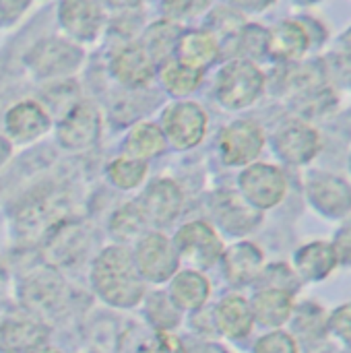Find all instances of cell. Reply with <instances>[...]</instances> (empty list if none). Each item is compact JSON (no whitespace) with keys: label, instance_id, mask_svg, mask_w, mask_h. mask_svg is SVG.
Segmentation results:
<instances>
[{"label":"cell","instance_id":"cell-1","mask_svg":"<svg viewBox=\"0 0 351 353\" xmlns=\"http://www.w3.org/2000/svg\"><path fill=\"white\" fill-rule=\"evenodd\" d=\"M93 279L99 294L112 304L128 306L137 302L143 292V285L137 277L134 259L120 246L108 248L97 259Z\"/></svg>","mask_w":351,"mask_h":353},{"label":"cell","instance_id":"cell-2","mask_svg":"<svg viewBox=\"0 0 351 353\" xmlns=\"http://www.w3.org/2000/svg\"><path fill=\"white\" fill-rule=\"evenodd\" d=\"M265 85L263 72L250 60H234L217 77V97L230 110H242L257 101Z\"/></svg>","mask_w":351,"mask_h":353},{"label":"cell","instance_id":"cell-3","mask_svg":"<svg viewBox=\"0 0 351 353\" xmlns=\"http://www.w3.org/2000/svg\"><path fill=\"white\" fill-rule=\"evenodd\" d=\"M240 190L254 209H271L279 205L288 192L283 172L269 163H252L240 176Z\"/></svg>","mask_w":351,"mask_h":353},{"label":"cell","instance_id":"cell-4","mask_svg":"<svg viewBox=\"0 0 351 353\" xmlns=\"http://www.w3.org/2000/svg\"><path fill=\"white\" fill-rule=\"evenodd\" d=\"M207 128V114L201 105L192 101L174 103L163 112V130L166 139L174 143L178 149L194 147Z\"/></svg>","mask_w":351,"mask_h":353},{"label":"cell","instance_id":"cell-5","mask_svg":"<svg viewBox=\"0 0 351 353\" xmlns=\"http://www.w3.org/2000/svg\"><path fill=\"white\" fill-rule=\"evenodd\" d=\"M263 128L252 120H238L223 128L219 139L221 157L230 165H246L263 151Z\"/></svg>","mask_w":351,"mask_h":353},{"label":"cell","instance_id":"cell-6","mask_svg":"<svg viewBox=\"0 0 351 353\" xmlns=\"http://www.w3.org/2000/svg\"><path fill=\"white\" fill-rule=\"evenodd\" d=\"M273 147L283 161L302 165V163H308L319 153L321 137L306 122L290 120L277 130V134L273 139Z\"/></svg>","mask_w":351,"mask_h":353},{"label":"cell","instance_id":"cell-7","mask_svg":"<svg viewBox=\"0 0 351 353\" xmlns=\"http://www.w3.org/2000/svg\"><path fill=\"white\" fill-rule=\"evenodd\" d=\"M81 60V50L62 39H43L27 56L29 66L41 77L68 74L74 68H79Z\"/></svg>","mask_w":351,"mask_h":353},{"label":"cell","instance_id":"cell-8","mask_svg":"<svg viewBox=\"0 0 351 353\" xmlns=\"http://www.w3.org/2000/svg\"><path fill=\"white\" fill-rule=\"evenodd\" d=\"M176 246L184 259L199 267H211L221 256V240L211 225L194 221L184 225L176 236Z\"/></svg>","mask_w":351,"mask_h":353},{"label":"cell","instance_id":"cell-9","mask_svg":"<svg viewBox=\"0 0 351 353\" xmlns=\"http://www.w3.org/2000/svg\"><path fill=\"white\" fill-rule=\"evenodd\" d=\"M306 190L310 203L327 217H343L351 211V186L333 174H314Z\"/></svg>","mask_w":351,"mask_h":353},{"label":"cell","instance_id":"cell-10","mask_svg":"<svg viewBox=\"0 0 351 353\" xmlns=\"http://www.w3.org/2000/svg\"><path fill=\"white\" fill-rule=\"evenodd\" d=\"M134 259L141 271L153 281H161L170 277L178 263L176 250L161 234H149L147 238H143Z\"/></svg>","mask_w":351,"mask_h":353},{"label":"cell","instance_id":"cell-11","mask_svg":"<svg viewBox=\"0 0 351 353\" xmlns=\"http://www.w3.org/2000/svg\"><path fill=\"white\" fill-rule=\"evenodd\" d=\"M99 134V116L89 103L74 105L60 124L58 137L64 147L83 149L89 147Z\"/></svg>","mask_w":351,"mask_h":353},{"label":"cell","instance_id":"cell-12","mask_svg":"<svg viewBox=\"0 0 351 353\" xmlns=\"http://www.w3.org/2000/svg\"><path fill=\"white\" fill-rule=\"evenodd\" d=\"M60 23L74 39L91 41L101 27V12L91 0H62Z\"/></svg>","mask_w":351,"mask_h":353},{"label":"cell","instance_id":"cell-13","mask_svg":"<svg viewBox=\"0 0 351 353\" xmlns=\"http://www.w3.org/2000/svg\"><path fill=\"white\" fill-rule=\"evenodd\" d=\"M180 205H182V199H180V190L176 188V184L168 180H159L145 192L143 205L139 209L147 221H153L155 225H166L178 217Z\"/></svg>","mask_w":351,"mask_h":353},{"label":"cell","instance_id":"cell-14","mask_svg":"<svg viewBox=\"0 0 351 353\" xmlns=\"http://www.w3.org/2000/svg\"><path fill=\"white\" fill-rule=\"evenodd\" d=\"M213 209L219 225L230 234H246L261 221V215L254 211V207L246 203V199L232 192L219 194Z\"/></svg>","mask_w":351,"mask_h":353},{"label":"cell","instance_id":"cell-15","mask_svg":"<svg viewBox=\"0 0 351 353\" xmlns=\"http://www.w3.org/2000/svg\"><path fill=\"white\" fill-rule=\"evenodd\" d=\"M310 33L300 21H283L269 33L267 52L281 60H296L306 54Z\"/></svg>","mask_w":351,"mask_h":353},{"label":"cell","instance_id":"cell-16","mask_svg":"<svg viewBox=\"0 0 351 353\" xmlns=\"http://www.w3.org/2000/svg\"><path fill=\"white\" fill-rule=\"evenodd\" d=\"M50 126V118L43 108L35 101H23L8 110L6 114V130L12 139L25 143L41 137Z\"/></svg>","mask_w":351,"mask_h":353},{"label":"cell","instance_id":"cell-17","mask_svg":"<svg viewBox=\"0 0 351 353\" xmlns=\"http://www.w3.org/2000/svg\"><path fill=\"white\" fill-rule=\"evenodd\" d=\"M112 70L120 83L141 87L153 77V60L141 46H126L114 56Z\"/></svg>","mask_w":351,"mask_h":353},{"label":"cell","instance_id":"cell-18","mask_svg":"<svg viewBox=\"0 0 351 353\" xmlns=\"http://www.w3.org/2000/svg\"><path fill=\"white\" fill-rule=\"evenodd\" d=\"M296 271L306 281H323L337 267L335 252L327 242H312L296 252Z\"/></svg>","mask_w":351,"mask_h":353},{"label":"cell","instance_id":"cell-19","mask_svg":"<svg viewBox=\"0 0 351 353\" xmlns=\"http://www.w3.org/2000/svg\"><path fill=\"white\" fill-rule=\"evenodd\" d=\"M178 60L186 66H192L197 70H203L207 66H211L217 56H219V43L215 39V35L207 33V31H190L184 33L178 43Z\"/></svg>","mask_w":351,"mask_h":353},{"label":"cell","instance_id":"cell-20","mask_svg":"<svg viewBox=\"0 0 351 353\" xmlns=\"http://www.w3.org/2000/svg\"><path fill=\"white\" fill-rule=\"evenodd\" d=\"M250 308H252L254 319L261 325H265V327H281L292 316L294 294L283 292V290H275V288H267V290L257 294Z\"/></svg>","mask_w":351,"mask_h":353},{"label":"cell","instance_id":"cell-21","mask_svg":"<svg viewBox=\"0 0 351 353\" xmlns=\"http://www.w3.org/2000/svg\"><path fill=\"white\" fill-rule=\"evenodd\" d=\"M225 273L232 283H250L259 277L263 267V252L254 244H236L225 252Z\"/></svg>","mask_w":351,"mask_h":353},{"label":"cell","instance_id":"cell-22","mask_svg":"<svg viewBox=\"0 0 351 353\" xmlns=\"http://www.w3.org/2000/svg\"><path fill=\"white\" fill-rule=\"evenodd\" d=\"M215 319H217V325H219L221 333H225L232 339L246 337L250 333V329H252V323H254V314H252L250 304L240 296L225 298L219 304Z\"/></svg>","mask_w":351,"mask_h":353},{"label":"cell","instance_id":"cell-23","mask_svg":"<svg viewBox=\"0 0 351 353\" xmlns=\"http://www.w3.org/2000/svg\"><path fill=\"white\" fill-rule=\"evenodd\" d=\"M163 149H166V134L155 124L149 122L134 126L126 139V153L132 159H145L161 153Z\"/></svg>","mask_w":351,"mask_h":353},{"label":"cell","instance_id":"cell-24","mask_svg":"<svg viewBox=\"0 0 351 353\" xmlns=\"http://www.w3.org/2000/svg\"><path fill=\"white\" fill-rule=\"evenodd\" d=\"M203 79V70L182 64L180 60L166 62L161 68V83L172 95H188L192 93Z\"/></svg>","mask_w":351,"mask_h":353},{"label":"cell","instance_id":"cell-25","mask_svg":"<svg viewBox=\"0 0 351 353\" xmlns=\"http://www.w3.org/2000/svg\"><path fill=\"white\" fill-rule=\"evenodd\" d=\"M172 296L184 308H199L209 296V283L199 273H182L172 285Z\"/></svg>","mask_w":351,"mask_h":353},{"label":"cell","instance_id":"cell-26","mask_svg":"<svg viewBox=\"0 0 351 353\" xmlns=\"http://www.w3.org/2000/svg\"><path fill=\"white\" fill-rule=\"evenodd\" d=\"M178 33H180V29H178L174 23H170V21H159L157 25H153V27L147 31L143 50L151 56V60H153V58H166V56L172 52L174 43H178V39H180Z\"/></svg>","mask_w":351,"mask_h":353},{"label":"cell","instance_id":"cell-27","mask_svg":"<svg viewBox=\"0 0 351 353\" xmlns=\"http://www.w3.org/2000/svg\"><path fill=\"white\" fill-rule=\"evenodd\" d=\"M145 172H147V165L141 159H132V157L118 159V161H114L110 165V178L120 188H132V186H137L143 180Z\"/></svg>","mask_w":351,"mask_h":353},{"label":"cell","instance_id":"cell-28","mask_svg":"<svg viewBox=\"0 0 351 353\" xmlns=\"http://www.w3.org/2000/svg\"><path fill=\"white\" fill-rule=\"evenodd\" d=\"M143 221H145V217H143L141 209L137 205H128L120 213H116L112 230H114V234H120L122 238H132L141 232Z\"/></svg>","mask_w":351,"mask_h":353},{"label":"cell","instance_id":"cell-29","mask_svg":"<svg viewBox=\"0 0 351 353\" xmlns=\"http://www.w3.org/2000/svg\"><path fill=\"white\" fill-rule=\"evenodd\" d=\"M267 43H269V31H265L263 27L250 25L240 31V52H244L250 58L263 56L267 52Z\"/></svg>","mask_w":351,"mask_h":353},{"label":"cell","instance_id":"cell-30","mask_svg":"<svg viewBox=\"0 0 351 353\" xmlns=\"http://www.w3.org/2000/svg\"><path fill=\"white\" fill-rule=\"evenodd\" d=\"M254 353H298V345L288 333H271L257 343Z\"/></svg>","mask_w":351,"mask_h":353},{"label":"cell","instance_id":"cell-31","mask_svg":"<svg viewBox=\"0 0 351 353\" xmlns=\"http://www.w3.org/2000/svg\"><path fill=\"white\" fill-rule=\"evenodd\" d=\"M207 4L209 0H163V10L172 19H186L199 14Z\"/></svg>","mask_w":351,"mask_h":353},{"label":"cell","instance_id":"cell-32","mask_svg":"<svg viewBox=\"0 0 351 353\" xmlns=\"http://www.w3.org/2000/svg\"><path fill=\"white\" fill-rule=\"evenodd\" d=\"M329 329L341 339L345 341L348 345H351V302L350 304H343L339 306L331 319H329Z\"/></svg>","mask_w":351,"mask_h":353},{"label":"cell","instance_id":"cell-33","mask_svg":"<svg viewBox=\"0 0 351 353\" xmlns=\"http://www.w3.org/2000/svg\"><path fill=\"white\" fill-rule=\"evenodd\" d=\"M331 248H333V252H335L337 265L351 267V221L350 223H345V225L337 232V236H335Z\"/></svg>","mask_w":351,"mask_h":353},{"label":"cell","instance_id":"cell-34","mask_svg":"<svg viewBox=\"0 0 351 353\" xmlns=\"http://www.w3.org/2000/svg\"><path fill=\"white\" fill-rule=\"evenodd\" d=\"M174 345V339L168 337V335H153L149 339H143V343L137 345L134 353H172Z\"/></svg>","mask_w":351,"mask_h":353},{"label":"cell","instance_id":"cell-35","mask_svg":"<svg viewBox=\"0 0 351 353\" xmlns=\"http://www.w3.org/2000/svg\"><path fill=\"white\" fill-rule=\"evenodd\" d=\"M29 0H0V14L8 17V19H14L25 6H27Z\"/></svg>","mask_w":351,"mask_h":353},{"label":"cell","instance_id":"cell-36","mask_svg":"<svg viewBox=\"0 0 351 353\" xmlns=\"http://www.w3.org/2000/svg\"><path fill=\"white\" fill-rule=\"evenodd\" d=\"M232 2L240 8H246V10H263L269 4H273L275 0H232Z\"/></svg>","mask_w":351,"mask_h":353},{"label":"cell","instance_id":"cell-37","mask_svg":"<svg viewBox=\"0 0 351 353\" xmlns=\"http://www.w3.org/2000/svg\"><path fill=\"white\" fill-rule=\"evenodd\" d=\"M8 153H10V147H8V143L0 139V163H2V161L8 157Z\"/></svg>","mask_w":351,"mask_h":353},{"label":"cell","instance_id":"cell-38","mask_svg":"<svg viewBox=\"0 0 351 353\" xmlns=\"http://www.w3.org/2000/svg\"><path fill=\"white\" fill-rule=\"evenodd\" d=\"M343 43H345V48H348V50H350V52H351V29H350V31H348V35L343 37Z\"/></svg>","mask_w":351,"mask_h":353},{"label":"cell","instance_id":"cell-39","mask_svg":"<svg viewBox=\"0 0 351 353\" xmlns=\"http://www.w3.org/2000/svg\"><path fill=\"white\" fill-rule=\"evenodd\" d=\"M37 353H58V352H54V350H41V352H37Z\"/></svg>","mask_w":351,"mask_h":353},{"label":"cell","instance_id":"cell-40","mask_svg":"<svg viewBox=\"0 0 351 353\" xmlns=\"http://www.w3.org/2000/svg\"><path fill=\"white\" fill-rule=\"evenodd\" d=\"M114 2H137V0H114Z\"/></svg>","mask_w":351,"mask_h":353}]
</instances>
